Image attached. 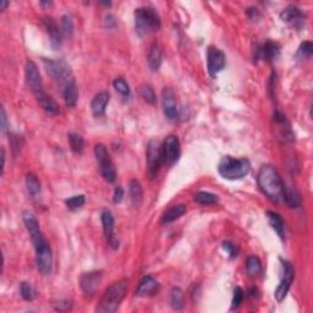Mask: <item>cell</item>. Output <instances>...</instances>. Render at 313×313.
Masks as SVG:
<instances>
[{
  "label": "cell",
  "mask_w": 313,
  "mask_h": 313,
  "mask_svg": "<svg viewBox=\"0 0 313 313\" xmlns=\"http://www.w3.org/2000/svg\"><path fill=\"white\" fill-rule=\"evenodd\" d=\"M162 106H163V112L165 117L172 121L178 120L179 118L178 103H176L175 93H174L172 88L165 87L163 92H162Z\"/></svg>",
  "instance_id": "cell-12"
},
{
  "label": "cell",
  "mask_w": 313,
  "mask_h": 313,
  "mask_svg": "<svg viewBox=\"0 0 313 313\" xmlns=\"http://www.w3.org/2000/svg\"><path fill=\"white\" fill-rule=\"evenodd\" d=\"M129 192L130 197H131V202L135 207H140L142 201H143V190L140 181H137L136 179H132L129 184Z\"/></svg>",
  "instance_id": "cell-26"
},
{
  "label": "cell",
  "mask_w": 313,
  "mask_h": 313,
  "mask_svg": "<svg viewBox=\"0 0 313 313\" xmlns=\"http://www.w3.org/2000/svg\"><path fill=\"white\" fill-rule=\"evenodd\" d=\"M104 24H106V26L108 28H115L117 27V17H115L113 14H108V15H106V20H104Z\"/></svg>",
  "instance_id": "cell-43"
},
{
  "label": "cell",
  "mask_w": 313,
  "mask_h": 313,
  "mask_svg": "<svg viewBox=\"0 0 313 313\" xmlns=\"http://www.w3.org/2000/svg\"><path fill=\"white\" fill-rule=\"evenodd\" d=\"M33 95H34V98L37 99V102H38V104L40 107H42V109L44 110L45 113H48L49 115L59 114L60 113L59 104L55 102V100L50 97V95H48L47 93H45L44 89H40V91L36 92V93H33Z\"/></svg>",
  "instance_id": "cell-19"
},
{
  "label": "cell",
  "mask_w": 313,
  "mask_h": 313,
  "mask_svg": "<svg viewBox=\"0 0 313 313\" xmlns=\"http://www.w3.org/2000/svg\"><path fill=\"white\" fill-rule=\"evenodd\" d=\"M284 202L291 208H297L301 205V196L296 190H288L285 187V195H284Z\"/></svg>",
  "instance_id": "cell-32"
},
{
  "label": "cell",
  "mask_w": 313,
  "mask_h": 313,
  "mask_svg": "<svg viewBox=\"0 0 313 313\" xmlns=\"http://www.w3.org/2000/svg\"><path fill=\"white\" fill-rule=\"evenodd\" d=\"M127 291V280L123 279L113 283L104 292L103 297L100 298L99 305L95 311L98 313H114L118 311L121 301L124 300Z\"/></svg>",
  "instance_id": "cell-2"
},
{
  "label": "cell",
  "mask_w": 313,
  "mask_h": 313,
  "mask_svg": "<svg viewBox=\"0 0 313 313\" xmlns=\"http://www.w3.org/2000/svg\"><path fill=\"white\" fill-rule=\"evenodd\" d=\"M135 27L136 32L141 37L149 36L161 30V17L152 8H138L135 10Z\"/></svg>",
  "instance_id": "cell-4"
},
{
  "label": "cell",
  "mask_w": 313,
  "mask_h": 313,
  "mask_svg": "<svg viewBox=\"0 0 313 313\" xmlns=\"http://www.w3.org/2000/svg\"><path fill=\"white\" fill-rule=\"evenodd\" d=\"M193 199L195 202L199 204H214L218 202V196L214 195V193L211 192H205V191H201V192H197L195 196H193Z\"/></svg>",
  "instance_id": "cell-34"
},
{
  "label": "cell",
  "mask_w": 313,
  "mask_h": 313,
  "mask_svg": "<svg viewBox=\"0 0 313 313\" xmlns=\"http://www.w3.org/2000/svg\"><path fill=\"white\" fill-rule=\"evenodd\" d=\"M26 188L32 198H36L40 193V182L34 174L30 173L26 175Z\"/></svg>",
  "instance_id": "cell-28"
},
{
  "label": "cell",
  "mask_w": 313,
  "mask_h": 313,
  "mask_svg": "<svg viewBox=\"0 0 313 313\" xmlns=\"http://www.w3.org/2000/svg\"><path fill=\"white\" fill-rule=\"evenodd\" d=\"M44 63L45 70H47L48 75L53 78L54 81H57L60 86L65 87L70 81L74 80L71 75V69L69 66V64L63 59H43Z\"/></svg>",
  "instance_id": "cell-5"
},
{
  "label": "cell",
  "mask_w": 313,
  "mask_h": 313,
  "mask_svg": "<svg viewBox=\"0 0 313 313\" xmlns=\"http://www.w3.org/2000/svg\"><path fill=\"white\" fill-rule=\"evenodd\" d=\"M140 94L141 97L143 98V100H146L147 103L149 104H154L156 102V97L154 91L149 85L144 83V85H141L140 87Z\"/></svg>",
  "instance_id": "cell-38"
},
{
  "label": "cell",
  "mask_w": 313,
  "mask_h": 313,
  "mask_svg": "<svg viewBox=\"0 0 313 313\" xmlns=\"http://www.w3.org/2000/svg\"><path fill=\"white\" fill-rule=\"evenodd\" d=\"M109 100H110V95L108 92H99V93L94 95V98L92 99V103H91V109L94 117L99 118L106 114V110L109 104Z\"/></svg>",
  "instance_id": "cell-22"
},
{
  "label": "cell",
  "mask_w": 313,
  "mask_h": 313,
  "mask_svg": "<svg viewBox=\"0 0 313 313\" xmlns=\"http://www.w3.org/2000/svg\"><path fill=\"white\" fill-rule=\"evenodd\" d=\"M25 77H26V82H27L28 87L32 91V93H36V92L43 89L42 85V77H40L39 70L37 68V65L31 60H28L26 63L25 66Z\"/></svg>",
  "instance_id": "cell-16"
},
{
  "label": "cell",
  "mask_w": 313,
  "mask_h": 313,
  "mask_svg": "<svg viewBox=\"0 0 313 313\" xmlns=\"http://www.w3.org/2000/svg\"><path fill=\"white\" fill-rule=\"evenodd\" d=\"M66 205H68L69 210L71 211H77L80 208H82L86 203V197L85 195H77V196H72L70 198H68L65 201Z\"/></svg>",
  "instance_id": "cell-37"
},
{
  "label": "cell",
  "mask_w": 313,
  "mask_h": 313,
  "mask_svg": "<svg viewBox=\"0 0 313 313\" xmlns=\"http://www.w3.org/2000/svg\"><path fill=\"white\" fill-rule=\"evenodd\" d=\"M246 271H247L250 277H256V275H258L262 272V265H260L258 257H248L247 260H246Z\"/></svg>",
  "instance_id": "cell-31"
},
{
  "label": "cell",
  "mask_w": 313,
  "mask_h": 313,
  "mask_svg": "<svg viewBox=\"0 0 313 313\" xmlns=\"http://www.w3.org/2000/svg\"><path fill=\"white\" fill-rule=\"evenodd\" d=\"M69 143H70V148L72 152L75 153H82L83 149H85V140H83V137L81 135H78V133H75V132H71L69 133Z\"/></svg>",
  "instance_id": "cell-30"
},
{
  "label": "cell",
  "mask_w": 313,
  "mask_h": 313,
  "mask_svg": "<svg viewBox=\"0 0 313 313\" xmlns=\"http://www.w3.org/2000/svg\"><path fill=\"white\" fill-rule=\"evenodd\" d=\"M180 141L176 136L170 135L164 140L162 144V154H163V163L174 165L180 158Z\"/></svg>",
  "instance_id": "cell-10"
},
{
  "label": "cell",
  "mask_w": 313,
  "mask_h": 313,
  "mask_svg": "<svg viewBox=\"0 0 313 313\" xmlns=\"http://www.w3.org/2000/svg\"><path fill=\"white\" fill-rule=\"evenodd\" d=\"M162 60H163V50H162V47L158 43H154V44L150 47L148 54V66L150 71H158L162 65Z\"/></svg>",
  "instance_id": "cell-23"
},
{
  "label": "cell",
  "mask_w": 313,
  "mask_h": 313,
  "mask_svg": "<svg viewBox=\"0 0 313 313\" xmlns=\"http://www.w3.org/2000/svg\"><path fill=\"white\" fill-rule=\"evenodd\" d=\"M267 217H268L269 224H271V227L274 229V231L278 234V236H279L282 240L285 239V225H284V220L282 217L273 211L267 212Z\"/></svg>",
  "instance_id": "cell-25"
},
{
  "label": "cell",
  "mask_w": 313,
  "mask_h": 313,
  "mask_svg": "<svg viewBox=\"0 0 313 313\" xmlns=\"http://www.w3.org/2000/svg\"><path fill=\"white\" fill-rule=\"evenodd\" d=\"M42 24L44 26L49 40H50V45L53 47L54 50H58L63 42V34L62 31H60V27L51 17H44V19H42Z\"/></svg>",
  "instance_id": "cell-18"
},
{
  "label": "cell",
  "mask_w": 313,
  "mask_h": 313,
  "mask_svg": "<svg viewBox=\"0 0 313 313\" xmlns=\"http://www.w3.org/2000/svg\"><path fill=\"white\" fill-rule=\"evenodd\" d=\"M34 250H36V262L38 271L44 275L50 274L53 269V254L47 240L36 246Z\"/></svg>",
  "instance_id": "cell-7"
},
{
  "label": "cell",
  "mask_w": 313,
  "mask_h": 313,
  "mask_svg": "<svg viewBox=\"0 0 313 313\" xmlns=\"http://www.w3.org/2000/svg\"><path fill=\"white\" fill-rule=\"evenodd\" d=\"M102 272L98 271L83 273L80 278V286L82 291L87 295H93L99 288L100 283H102Z\"/></svg>",
  "instance_id": "cell-14"
},
{
  "label": "cell",
  "mask_w": 313,
  "mask_h": 313,
  "mask_svg": "<svg viewBox=\"0 0 313 313\" xmlns=\"http://www.w3.org/2000/svg\"><path fill=\"white\" fill-rule=\"evenodd\" d=\"M63 95L64 99H65V103L68 107H75L76 106L77 100H78V89L77 85L75 82V80L70 81L65 87L63 88Z\"/></svg>",
  "instance_id": "cell-24"
},
{
  "label": "cell",
  "mask_w": 313,
  "mask_h": 313,
  "mask_svg": "<svg viewBox=\"0 0 313 313\" xmlns=\"http://www.w3.org/2000/svg\"><path fill=\"white\" fill-rule=\"evenodd\" d=\"M313 53V45L311 42H303L301 43V45L298 47L297 49V53H296V57L300 58V59H307V58H309Z\"/></svg>",
  "instance_id": "cell-39"
},
{
  "label": "cell",
  "mask_w": 313,
  "mask_h": 313,
  "mask_svg": "<svg viewBox=\"0 0 313 313\" xmlns=\"http://www.w3.org/2000/svg\"><path fill=\"white\" fill-rule=\"evenodd\" d=\"M113 86L117 89V92L123 95V98H125V99H129V98L131 97V89H130L129 83H127L123 77L115 78V80L113 81Z\"/></svg>",
  "instance_id": "cell-33"
},
{
  "label": "cell",
  "mask_w": 313,
  "mask_h": 313,
  "mask_svg": "<svg viewBox=\"0 0 313 313\" xmlns=\"http://www.w3.org/2000/svg\"><path fill=\"white\" fill-rule=\"evenodd\" d=\"M0 120H2V130L3 132L7 131L8 129V119H7V113H5V109L2 108V118H0Z\"/></svg>",
  "instance_id": "cell-45"
},
{
  "label": "cell",
  "mask_w": 313,
  "mask_h": 313,
  "mask_svg": "<svg viewBox=\"0 0 313 313\" xmlns=\"http://www.w3.org/2000/svg\"><path fill=\"white\" fill-rule=\"evenodd\" d=\"M22 220H24L25 227L27 229L28 234H30L32 243H33L34 247L38 246L39 243L45 241L44 236H43L42 231H40L38 220H37L33 214L30 213V212H24V213H22Z\"/></svg>",
  "instance_id": "cell-13"
},
{
  "label": "cell",
  "mask_w": 313,
  "mask_h": 313,
  "mask_svg": "<svg viewBox=\"0 0 313 313\" xmlns=\"http://www.w3.org/2000/svg\"><path fill=\"white\" fill-rule=\"evenodd\" d=\"M279 16L284 22L295 24L296 27H300L298 24H301V25L303 24L305 17H306L305 14H303L297 7H294V5H290V7L284 9L282 13H280Z\"/></svg>",
  "instance_id": "cell-21"
},
{
  "label": "cell",
  "mask_w": 313,
  "mask_h": 313,
  "mask_svg": "<svg viewBox=\"0 0 313 313\" xmlns=\"http://www.w3.org/2000/svg\"><path fill=\"white\" fill-rule=\"evenodd\" d=\"M124 198V190L121 186H118L115 187L114 190V196H113V201H114V203H120L121 201H123Z\"/></svg>",
  "instance_id": "cell-44"
},
{
  "label": "cell",
  "mask_w": 313,
  "mask_h": 313,
  "mask_svg": "<svg viewBox=\"0 0 313 313\" xmlns=\"http://www.w3.org/2000/svg\"><path fill=\"white\" fill-rule=\"evenodd\" d=\"M225 66V54L219 48L208 47L207 49V70L211 77H216Z\"/></svg>",
  "instance_id": "cell-11"
},
{
  "label": "cell",
  "mask_w": 313,
  "mask_h": 313,
  "mask_svg": "<svg viewBox=\"0 0 313 313\" xmlns=\"http://www.w3.org/2000/svg\"><path fill=\"white\" fill-rule=\"evenodd\" d=\"M159 284L152 275H146L140 280L137 288H136V296L146 297L154 295L155 291L158 290Z\"/></svg>",
  "instance_id": "cell-20"
},
{
  "label": "cell",
  "mask_w": 313,
  "mask_h": 313,
  "mask_svg": "<svg viewBox=\"0 0 313 313\" xmlns=\"http://www.w3.org/2000/svg\"><path fill=\"white\" fill-rule=\"evenodd\" d=\"M170 305L176 311H180L184 307V292L178 286H174L170 291Z\"/></svg>",
  "instance_id": "cell-29"
},
{
  "label": "cell",
  "mask_w": 313,
  "mask_h": 313,
  "mask_svg": "<svg viewBox=\"0 0 313 313\" xmlns=\"http://www.w3.org/2000/svg\"><path fill=\"white\" fill-rule=\"evenodd\" d=\"M162 163H163V154H162L161 143L155 140H150L147 144V167L152 178L156 176Z\"/></svg>",
  "instance_id": "cell-8"
},
{
  "label": "cell",
  "mask_w": 313,
  "mask_h": 313,
  "mask_svg": "<svg viewBox=\"0 0 313 313\" xmlns=\"http://www.w3.org/2000/svg\"><path fill=\"white\" fill-rule=\"evenodd\" d=\"M2 174H4V169H5V150L2 149Z\"/></svg>",
  "instance_id": "cell-46"
},
{
  "label": "cell",
  "mask_w": 313,
  "mask_h": 313,
  "mask_svg": "<svg viewBox=\"0 0 313 313\" xmlns=\"http://www.w3.org/2000/svg\"><path fill=\"white\" fill-rule=\"evenodd\" d=\"M60 31H62L63 37H71L72 32H74V20L72 16L66 14L62 17V22H60Z\"/></svg>",
  "instance_id": "cell-35"
},
{
  "label": "cell",
  "mask_w": 313,
  "mask_h": 313,
  "mask_svg": "<svg viewBox=\"0 0 313 313\" xmlns=\"http://www.w3.org/2000/svg\"><path fill=\"white\" fill-rule=\"evenodd\" d=\"M9 5V2H7V0H2L0 2V7H2V10H5V8H7Z\"/></svg>",
  "instance_id": "cell-47"
},
{
  "label": "cell",
  "mask_w": 313,
  "mask_h": 313,
  "mask_svg": "<svg viewBox=\"0 0 313 313\" xmlns=\"http://www.w3.org/2000/svg\"><path fill=\"white\" fill-rule=\"evenodd\" d=\"M223 250L227 252L230 258H236L237 254H239V248L236 247V245H234V243L230 241L223 242Z\"/></svg>",
  "instance_id": "cell-41"
},
{
  "label": "cell",
  "mask_w": 313,
  "mask_h": 313,
  "mask_svg": "<svg viewBox=\"0 0 313 313\" xmlns=\"http://www.w3.org/2000/svg\"><path fill=\"white\" fill-rule=\"evenodd\" d=\"M187 208L185 204H178V205H174V207L169 208L162 217V223L164 224H168V223H172L175 222L176 219L181 218L185 213H186Z\"/></svg>",
  "instance_id": "cell-27"
},
{
  "label": "cell",
  "mask_w": 313,
  "mask_h": 313,
  "mask_svg": "<svg viewBox=\"0 0 313 313\" xmlns=\"http://www.w3.org/2000/svg\"><path fill=\"white\" fill-rule=\"evenodd\" d=\"M39 4H40V5H45V7H50L51 3H50V2H40Z\"/></svg>",
  "instance_id": "cell-48"
},
{
  "label": "cell",
  "mask_w": 313,
  "mask_h": 313,
  "mask_svg": "<svg viewBox=\"0 0 313 313\" xmlns=\"http://www.w3.org/2000/svg\"><path fill=\"white\" fill-rule=\"evenodd\" d=\"M100 219H102L103 231L107 237V241H108V245L113 248V250H117L119 247V241L114 235V224H115L114 216H113V213L109 210H104L102 212Z\"/></svg>",
  "instance_id": "cell-15"
},
{
  "label": "cell",
  "mask_w": 313,
  "mask_h": 313,
  "mask_svg": "<svg viewBox=\"0 0 313 313\" xmlns=\"http://www.w3.org/2000/svg\"><path fill=\"white\" fill-rule=\"evenodd\" d=\"M20 295H21V297L24 298L25 301H32L34 300L37 294L36 290L33 289V286H32L30 283L22 282L20 284Z\"/></svg>",
  "instance_id": "cell-36"
},
{
  "label": "cell",
  "mask_w": 313,
  "mask_h": 313,
  "mask_svg": "<svg viewBox=\"0 0 313 313\" xmlns=\"http://www.w3.org/2000/svg\"><path fill=\"white\" fill-rule=\"evenodd\" d=\"M280 55V45L277 42L267 40L256 49V59L265 60V62H274Z\"/></svg>",
  "instance_id": "cell-17"
},
{
  "label": "cell",
  "mask_w": 313,
  "mask_h": 313,
  "mask_svg": "<svg viewBox=\"0 0 313 313\" xmlns=\"http://www.w3.org/2000/svg\"><path fill=\"white\" fill-rule=\"evenodd\" d=\"M94 155L98 164H99L100 174H102L104 180L108 182H114L115 179H117V170H115L114 163H113L106 146L102 143L95 144Z\"/></svg>",
  "instance_id": "cell-6"
},
{
  "label": "cell",
  "mask_w": 313,
  "mask_h": 313,
  "mask_svg": "<svg viewBox=\"0 0 313 313\" xmlns=\"http://www.w3.org/2000/svg\"><path fill=\"white\" fill-rule=\"evenodd\" d=\"M243 297H245V295H243V290L240 288V286H236V288L234 289V296H233V301H231V308H230L231 311L239 308L240 305L242 303Z\"/></svg>",
  "instance_id": "cell-40"
},
{
  "label": "cell",
  "mask_w": 313,
  "mask_h": 313,
  "mask_svg": "<svg viewBox=\"0 0 313 313\" xmlns=\"http://www.w3.org/2000/svg\"><path fill=\"white\" fill-rule=\"evenodd\" d=\"M251 170V164L246 158H233L224 155L218 164V172L222 178L227 180H240L247 176Z\"/></svg>",
  "instance_id": "cell-3"
},
{
  "label": "cell",
  "mask_w": 313,
  "mask_h": 313,
  "mask_svg": "<svg viewBox=\"0 0 313 313\" xmlns=\"http://www.w3.org/2000/svg\"><path fill=\"white\" fill-rule=\"evenodd\" d=\"M53 307L55 311L65 312V311H70L71 303L69 302V301H58V302L53 303Z\"/></svg>",
  "instance_id": "cell-42"
},
{
  "label": "cell",
  "mask_w": 313,
  "mask_h": 313,
  "mask_svg": "<svg viewBox=\"0 0 313 313\" xmlns=\"http://www.w3.org/2000/svg\"><path fill=\"white\" fill-rule=\"evenodd\" d=\"M282 267H283V278L282 282L278 285L277 290L274 292V296L277 298L278 302H282L284 298L288 295L290 288H291V284L294 282L295 277V271L294 267L288 260H282Z\"/></svg>",
  "instance_id": "cell-9"
},
{
  "label": "cell",
  "mask_w": 313,
  "mask_h": 313,
  "mask_svg": "<svg viewBox=\"0 0 313 313\" xmlns=\"http://www.w3.org/2000/svg\"><path fill=\"white\" fill-rule=\"evenodd\" d=\"M257 184H258L259 190L272 202H275V203L284 202L285 185H284L282 176L278 173L277 168L273 165L267 164L260 168L258 175H257Z\"/></svg>",
  "instance_id": "cell-1"
}]
</instances>
